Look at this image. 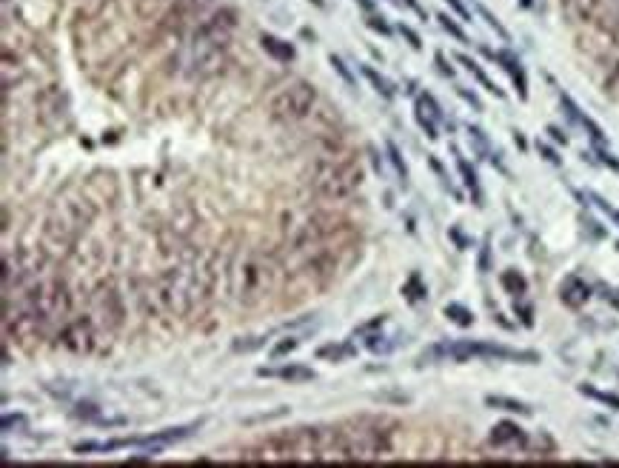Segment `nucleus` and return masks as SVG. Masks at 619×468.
I'll return each mask as SVG.
<instances>
[{"label":"nucleus","instance_id":"nucleus-1","mask_svg":"<svg viewBox=\"0 0 619 468\" xmlns=\"http://www.w3.org/2000/svg\"><path fill=\"white\" fill-rule=\"evenodd\" d=\"M337 440H339V460L368 462L391 451V431H385L383 426H371V423L339 426Z\"/></svg>","mask_w":619,"mask_h":468},{"label":"nucleus","instance_id":"nucleus-2","mask_svg":"<svg viewBox=\"0 0 619 468\" xmlns=\"http://www.w3.org/2000/svg\"><path fill=\"white\" fill-rule=\"evenodd\" d=\"M311 183L323 200H346L360 188L363 169L351 160H325Z\"/></svg>","mask_w":619,"mask_h":468},{"label":"nucleus","instance_id":"nucleus-3","mask_svg":"<svg viewBox=\"0 0 619 468\" xmlns=\"http://www.w3.org/2000/svg\"><path fill=\"white\" fill-rule=\"evenodd\" d=\"M314 106H317V89L308 80H294L268 100V117L277 123H297L308 117Z\"/></svg>","mask_w":619,"mask_h":468},{"label":"nucleus","instance_id":"nucleus-4","mask_svg":"<svg viewBox=\"0 0 619 468\" xmlns=\"http://www.w3.org/2000/svg\"><path fill=\"white\" fill-rule=\"evenodd\" d=\"M274 289V269L271 263L260 254L248 257L240 269V303L243 306H257L268 292Z\"/></svg>","mask_w":619,"mask_h":468},{"label":"nucleus","instance_id":"nucleus-5","mask_svg":"<svg viewBox=\"0 0 619 468\" xmlns=\"http://www.w3.org/2000/svg\"><path fill=\"white\" fill-rule=\"evenodd\" d=\"M226 49H229V46H223V43L212 40L205 32L194 29V37H191V43H188V66H191V75H197V78H212V75H217L220 66H223V57H226Z\"/></svg>","mask_w":619,"mask_h":468},{"label":"nucleus","instance_id":"nucleus-6","mask_svg":"<svg viewBox=\"0 0 619 468\" xmlns=\"http://www.w3.org/2000/svg\"><path fill=\"white\" fill-rule=\"evenodd\" d=\"M57 343L72 354H92L97 346V323L92 320V314H80L60 323Z\"/></svg>","mask_w":619,"mask_h":468},{"label":"nucleus","instance_id":"nucleus-7","mask_svg":"<svg viewBox=\"0 0 619 468\" xmlns=\"http://www.w3.org/2000/svg\"><path fill=\"white\" fill-rule=\"evenodd\" d=\"M440 352L454 357V360H468V357H497V360H519V363H536L539 360L534 352H517V349H505V346H497V343H479V340H459V343L445 346Z\"/></svg>","mask_w":619,"mask_h":468},{"label":"nucleus","instance_id":"nucleus-8","mask_svg":"<svg viewBox=\"0 0 619 468\" xmlns=\"http://www.w3.org/2000/svg\"><path fill=\"white\" fill-rule=\"evenodd\" d=\"M92 320L103 328H117L123 323V303H120V294L112 289V286H100L92 297Z\"/></svg>","mask_w":619,"mask_h":468},{"label":"nucleus","instance_id":"nucleus-9","mask_svg":"<svg viewBox=\"0 0 619 468\" xmlns=\"http://www.w3.org/2000/svg\"><path fill=\"white\" fill-rule=\"evenodd\" d=\"M491 445L497 448H511V445H525V431L517 423H497L491 428Z\"/></svg>","mask_w":619,"mask_h":468},{"label":"nucleus","instance_id":"nucleus-10","mask_svg":"<svg viewBox=\"0 0 619 468\" xmlns=\"http://www.w3.org/2000/svg\"><path fill=\"white\" fill-rule=\"evenodd\" d=\"M560 297H563V303H565L568 308H579V306L588 303V297H591V286H588L585 280H579V277H568L565 286L560 289Z\"/></svg>","mask_w":619,"mask_h":468},{"label":"nucleus","instance_id":"nucleus-11","mask_svg":"<svg viewBox=\"0 0 619 468\" xmlns=\"http://www.w3.org/2000/svg\"><path fill=\"white\" fill-rule=\"evenodd\" d=\"M260 46H263V52H265L268 57L280 60V63H292V60H294V46H292L289 40H283V37L263 35V37H260Z\"/></svg>","mask_w":619,"mask_h":468},{"label":"nucleus","instance_id":"nucleus-12","mask_svg":"<svg viewBox=\"0 0 619 468\" xmlns=\"http://www.w3.org/2000/svg\"><path fill=\"white\" fill-rule=\"evenodd\" d=\"M263 377H283L289 383H306V380H314V371L306 368V366H286L280 371H268V368H260Z\"/></svg>","mask_w":619,"mask_h":468},{"label":"nucleus","instance_id":"nucleus-13","mask_svg":"<svg viewBox=\"0 0 619 468\" xmlns=\"http://www.w3.org/2000/svg\"><path fill=\"white\" fill-rule=\"evenodd\" d=\"M486 403L491 406V409H503V412H511V414H531V406H525V403H519V400H511V397H486Z\"/></svg>","mask_w":619,"mask_h":468},{"label":"nucleus","instance_id":"nucleus-14","mask_svg":"<svg viewBox=\"0 0 619 468\" xmlns=\"http://www.w3.org/2000/svg\"><path fill=\"white\" fill-rule=\"evenodd\" d=\"M500 283H503V289L508 292V294H514V297H519V294H525V289H528V283H525V277L517 272V269H508V272H503V277H500Z\"/></svg>","mask_w":619,"mask_h":468},{"label":"nucleus","instance_id":"nucleus-15","mask_svg":"<svg viewBox=\"0 0 619 468\" xmlns=\"http://www.w3.org/2000/svg\"><path fill=\"white\" fill-rule=\"evenodd\" d=\"M363 78H366V80H368V83H371V86H374V89H377V92H380L385 100H391V97H394V86H391V83H388V80H385V78H383L377 69H371V66H363Z\"/></svg>","mask_w":619,"mask_h":468},{"label":"nucleus","instance_id":"nucleus-16","mask_svg":"<svg viewBox=\"0 0 619 468\" xmlns=\"http://www.w3.org/2000/svg\"><path fill=\"white\" fill-rule=\"evenodd\" d=\"M457 60H459V63H462V66H465V69H468V72H471V75H474V78H476V80H479V83H483V86H486V89H488V92H491V95H500V97H503V92H500V89H497V83H491V78H488V75H486V72H483V69H479V66H476V63H474V60H471V57H465V54H459V57H457Z\"/></svg>","mask_w":619,"mask_h":468},{"label":"nucleus","instance_id":"nucleus-17","mask_svg":"<svg viewBox=\"0 0 619 468\" xmlns=\"http://www.w3.org/2000/svg\"><path fill=\"white\" fill-rule=\"evenodd\" d=\"M568 9H571L579 20H594V18H596V9H599V0H568Z\"/></svg>","mask_w":619,"mask_h":468},{"label":"nucleus","instance_id":"nucleus-18","mask_svg":"<svg viewBox=\"0 0 619 468\" xmlns=\"http://www.w3.org/2000/svg\"><path fill=\"white\" fill-rule=\"evenodd\" d=\"M500 60L505 63V72L511 75V80L517 83V92H519V97H525L528 92H525V75H522V69H519V63L511 57V54H500Z\"/></svg>","mask_w":619,"mask_h":468},{"label":"nucleus","instance_id":"nucleus-19","mask_svg":"<svg viewBox=\"0 0 619 468\" xmlns=\"http://www.w3.org/2000/svg\"><path fill=\"white\" fill-rule=\"evenodd\" d=\"M417 123L426 128V135H428L431 140L440 135V131H437V123H440V120H437V117H434V114H431V112H428L423 103H417Z\"/></svg>","mask_w":619,"mask_h":468},{"label":"nucleus","instance_id":"nucleus-20","mask_svg":"<svg viewBox=\"0 0 619 468\" xmlns=\"http://www.w3.org/2000/svg\"><path fill=\"white\" fill-rule=\"evenodd\" d=\"M445 317L451 320V323H457V325H462V328H468L471 323H474V314L465 308V306H457V303H451V306H445Z\"/></svg>","mask_w":619,"mask_h":468},{"label":"nucleus","instance_id":"nucleus-21","mask_svg":"<svg viewBox=\"0 0 619 468\" xmlns=\"http://www.w3.org/2000/svg\"><path fill=\"white\" fill-rule=\"evenodd\" d=\"M457 169H459V174H462V180H465V186L471 188V194L479 200V183H476V174H474V169L468 166V160L459 157V155H457Z\"/></svg>","mask_w":619,"mask_h":468},{"label":"nucleus","instance_id":"nucleus-22","mask_svg":"<svg viewBox=\"0 0 619 468\" xmlns=\"http://www.w3.org/2000/svg\"><path fill=\"white\" fill-rule=\"evenodd\" d=\"M579 391H582L585 397L596 400V403H605V406H611V409H619V397H616V394H605V391H596V388H591V385H579Z\"/></svg>","mask_w":619,"mask_h":468},{"label":"nucleus","instance_id":"nucleus-23","mask_svg":"<svg viewBox=\"0 0 619 468\" xmlns=\"http://www.w3.org/2000/svg\"><path fill=\"white\" fill-rule=\"evenodd\" d=\"M437 20H440V26H443V29H445L451 37H457L459 43H468V35H465V32H462V29H459V26H457V23H454L448 15H440Z\"/></svg>","mask_w":619,"mask_h":468},{"label":"nucleus","instance_id":"nucleus-24","mask_svg":"<svg viewBox=\"0 0 619 468\" xmlns=\"http://www.w3.org/2000/svg\"><path fill=\"white\" fill-rule=\"evenodd\" d=\"M405 297H408L411 303H417V300H423V297H426V289L420 286V277H417V275L405 283Z\"/></svg>","mask_w":619,"mask_h":468},{"label":"nucleus","instance_id":"nucleus-25","mask_svg":"<svg viewBox=\"0 0 619 468\" xmlns=\"http://www.w3.org/2000/svg\"><path fill=\"white\" fill-rule=\"evenodd\" d=\"M388 157H391V163H394V169H397V174L405 180L408 177V169H405V160H402V155H399V149L388 140Z\"/></svg>","mask_w":619,"mask_h":468},{"label":"nucleus","instance_id":"nucleus-26","mask_svg":"<svg viewBox=\"0 0 619 468\" xmlns=\"http://www.w3.org/2000/svg\"><path fill=\"white\" fill-rule=\"evenodd\" d=\"M328 60H331V66H334V72H337V75H339L342 80H346L349 86H354V75L349 72V66H346V63H342V57H337V54H331Z\"/></svg>","mask_w":619,"mask_h":468},{"label":"nucleus","instance_id":"nucleus-27","mask_svg":"<svg viewBox=\"0 0 619 468\" xmlns=\"http://www.w3.org/2000/svg\"><path fill=\"white\" fill-rule=\"evenodd\" d=\"M468 135H471V140H474V146H476L479 155H488V140H486L483 131H479L476 126H468Z\"/></svg>","mask_w":619,"mask_h":468},{"label":"nucleus","instance_id":"nucleus-28","mask_svg":"<svg viewBox=\"0 0 619 468\" xmlns=\"http://www.w3.org/2000/svg\"><path fill=\"white\" fill-rule=\"evenodd\" d=\"M397 32H399V35H402V37H405V40L411 43V49H423V40H420V35H417L414 29H411L408 23H399V26H397Z\"/></svg>","mask_w":619,"mask_h":468},{"label":"nucleus","instance_id":"nucleus-29","mask_svg":"<svg viewBox=\"0 0 619 468\" xmlns=\"http://www.w3.org/2000/svg\"><path fill=\"white\" fill-rule=\"evenodd\" d=\"M297 346H300V340H297V337H286L283 343H277V346H274V349H271V357H283V354H289V352H294Z\"/></svg>","mask_w":619,"mask_h":468},{"label":"nucleus","instance_id":"nucleus-30","mask_svg":"<svg viewBox=\"0 0 619 468\" xmlns=\"http://www.w3.org/2000/svg\"><path fill=\"white\" fill-rule=\"evenodd\" d=\"M605 92H608V95H613V97H619V60L613 63V69H611V75H608Z\"/></svg>","mask_w":619,"mask_h":468},{"label":"nucleus","instance_id":"nucleus-31","mask_svg":"<svg viewBox=\"0 0 619 468\" xmlns=\"http://www.w3.org/2000/svg\"><path fill=\"white\" fill-rule=\"evenodd\" d=\"M366 23H368V26H371L374 32H380V35H391V26H388V23H385L383 18H377L374 12L368 15V20H366Z\"/></svg>","mask_w":619,"mask_h":468},{"label":"nucleus","instance_id":"nucleus-32","mask_svg":"<svg viewBox=\"0 0 619 468\" xmlns=\"http://www.w3.org/2000/svg\"><path fill=\"white\" fill-rule=\"evenodd\" d=\"M591 197H594V203H596V206H599V209H602V212H605V215H608V217H611V220L619 226V209H611V206L605 203V200H602V197H596V194H591Z\"/></svg>","mask_w":619,"mask_h":468},{"label":"nucleus","instance_id":"nucleus-33","mask_svg":"<svg viewBox=\"0 0 619 468\" xmlns=\"http://www.w3.org/2000/svg\"><path fill=\"white\" fill-rule=\"evenodd\" d=\"M317 354H320V357H331V360H339V357L346 354V352H342V349H337V346H323V349H320Z\"/></svg>","mask_w":619,"mask_h":468},{"label":"nucleus","instance_id":"nucleus-34","mask_svg":"<svg viewBox=\"0 0 619 468\" xmlns=\"http://www.w3.org/2000/svg\"><path fill=\"white\" fill-rule=\"evenodd\" d=\"M539 155L548 160V163H554V166H560V157H557V152L554 149H548L545 143H539Z\"/></svg>","mask_w":619,"mask_h":468},{"label":"nucleus","instance_id":"nucleus-35","mask_svg":"<svg viewBox=\"0 0 619 468\" xmlns=\"http://www.w3.org/2000/svg\"><path fill=\"white\" fill-rule=\"evenodd\" d=\"M479 12H483V18H486V20H488V23H491V26H494L497 32H500V37H508V32H505V29H503V26L497 23V18H494V15L488 12V9H479Z\"/></svg>","mask_w":619,"mask_h":468},{"label":"nucleus","instance_id":"nucleus-36","mask_svg":"<svg viewBox=\"0 0 619 468\" xmlns=\"http://www.w3.org/2000/svg\"><path fill=\"white\" fill-rule=\"evenodd\" d=\"M15 426H18V428H20V426H26V420H23L20 414H18V417H4V431L15 428Z\"/></svg>","mask_w":619,"mask_h":468},{"label":"nucleus","instance_id":"nucleus-37","mask_svg":"<svg viewBox=\"0 0 619 468\" xmlns=\"http://www.w3.org/2000/svg\"><path fill=\"white\" fill-rule=\"evenodd\" d=\"M445 4H448V6H454V12H457L462 20H468V9L459 4V0H445Z\"/></svg>","mask_w":619,"mask_h":468},{"label":"nucleus","instance_id":"nucleus-38","mask_svg":"<svg viewBox=\"0 0 619 468\" xmlns=\"http://www.w3.org/2000/svg\"><path fill=\"white\" fill-rule=\"evenodd\" d=\"M437 66H440V72H443V75H448V78L454 75V69H451V66H448V60H445V54H437Z\"/></svg>","mask_w":619,"mask_h":468},{"label":"nucleus","instance_id":"nucleus-39","mask_svg":"<svg viewBox=\"0 0 619 468\" xmlns=\"http://www.w3.org/2000/svg\"><path fill=\"white\" fill-rule=\"evenodd\" d=\"M548 135H551V138H554V140H557V143H563V146H565V143H568V138H565V135H563V131H560V128H557V126H551V128H548Z\"/></svg>","mask_w":619,"mask_h":468},{"label":"nucleus","instance_id":"nucleus-40","mask_svg":"<svg viewBox=\"0 0 619 468\" xmlns=\"http://www.w3.org/2000/svg\"><path fill=\"white\" fill-rule=\"evenodd\" d=\"M459 95H462V97H465V100H468V103H471L474 109H483V103H479V97H474V95H471L468 89H459Z\"/></svg>","mask_w":619,"mask_h":468},{"label":"nucleus","instance_id":"nucleus-41","mask_svg":"<svg viewBox=\"0 0 619 468\" xmlns=\"http://www.w3.org/2000/svg\"><path fill=\"white\" fill-rule=\"evenodd\" d=\"M517 311H519V317H522V323H525V325H531V323H534V317H531V308H528V306H525V308H522V306H517Z\"/></svg>","mask_w":619,"mask_h":468},{"label":"nucleus","instance_id":"nucleus-42","mask_svg":"<svg viewBox=\"0 0 619 468\" xmlns=\"http://www.w3.org/2000/svg\"><path fill=\"white\" fill-rule=\"evenodd\" d=\"M357 6H360L363 12H368V15H371V12H374V0H357Z\"/></svg>","mask_w":619,"mask_h":468},{"label":"nucleus","instance_id":"nucleus-43","mask_svg":"<svg viewBox=\"0 0 619 468\" xmlns=\"http://www.w3.org/2000/svg\"><path fill=\"white\" fill-rule=\"evenodd\" d=\"M405 6H408V9H414V12L420 15V18H426V12L420 9V4H417V0H405Z\"/></svg>","mask_w":619,"mask_h":468},{"label":"nucleus","instance_id":"nucleus-44","mask_svg":"<svg viewBox=\"0 0 619 468\" xmlns=\"http://www.w3.org/2000/svg\"><path fill=\"white\" fill-rule=\"evenodd\" d=\"M311 4H314L317 9H323V6H325V0H311Z\"/></svg>","mask_w":619,"mask_h":468},{"label":"nucleus","instance_id":"nucleus-45","mask_svg":"<svg viewBox=\"0 0 619 468\" xmlns=\"http://www.w3.org/2000/svg\"><path fill=\"white\" fill-rule=\"evenodd\" d=\"M613 40H616V43H619V32H616V35H613Z\"/></svg>","mask_w":619,"mask_h":468}]
</instances>
